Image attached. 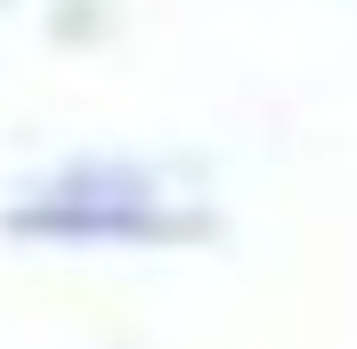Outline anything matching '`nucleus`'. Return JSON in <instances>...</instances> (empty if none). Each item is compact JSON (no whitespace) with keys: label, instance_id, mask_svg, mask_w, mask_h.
<instances>
[{"label":"nucleus","instance_id":"obj_1","mask_svg":"<svg viewBox=\"0 0 357 349\" xmlns=\"http://www.w3.org/2000/svg\"><path fill=\"white\" fill-rule=\"evenodd\" d=\"M8 228L66 244H171V236H203V211L171 203L138 171H66L33 187L24 203H8Z\"/></svg>","mask_w":357,"mask_h":349}]
</instances>
